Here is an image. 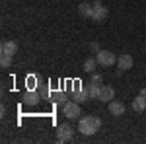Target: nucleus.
I'll return each mask as SVG.
<instances>
[{
  "label": "nucleus",
  "mask_w": 146,
  "mask_h": 144,
  "mask_svg": "<svg viewBox=\"0 0 146 144\" xmlns=\"http://www.w3.org/2000/svg\"><path fill=\"white\" fill-rule=\"evenodd\" d=\"M92 8H94V6H92ZM105 18H107V8H105V6H96L94 12H92L90 20L92 22H103Z\"/></svg>",
  "instance_id": "obj_7"
},
{
  "label": "nucleus",
  "mask_w": 146,
  "mask_h": 144,
  "mask_svg": "<svg viewBox=\"0 0 146 144\" xmlns=\"http://www.w3.org/2000/svg\"><path fill=\"white\" fill-rule=\"evenodd\" d=\"M133 62H135L133 56L127 55V53L117 58V66H119V70H123V72H125V70H129V68H133Z\"/></svg>",
  "instance_id": "obj_6"
},
{
  "label": "nucleus",
  "mask_w": 146,
  "mask_h": 144,
  "mask_svg": "<svg viewBox=\"0 0 146 144\" xmlns=\"http://www.w3.org/2000/svg\"><path fill=\"white\" fill-rule=\"evenodd\" d=\"M51 101L53 103H58V105H64L66 103V96H64V92H51Z\"/></svg>",
  "instance_id": "obj_12"
},
{
  "label": "nucleus",
  "mask_w": 146,
  "mask_h": 144,
  "mask_svg": "<svg viewBox=\"0 0 146 144\" xmlns=\"http://www.w3.org/2000/svg\"><path fill=\"white\" fill-rule=\"evenodd\" d=\"M140 96H142V98H146V88L142 90V92H140Z\"/></svg>",
  "instance_id": "obj_20"
},
{
  "label": "nucleus",
  "mask_w": 146,
  "mask_h": 144,
  "mask_svg": "<svg viewBox=\"0 0 146 144\" xmlns=\"http://www.w3.org/2000/svg\"><path fill=\"white\" fill-rule=\"evenodd\" d=\"M101 129V119L100 117H96V115H88V117H82L78 123V131L84 136H92V134H96L98 131Z\"/></svg>",
  "instance_id": "obj_1"
},
{
  "label": "nucleus",
  "mask_w": 146,
  "mask_h": 144,
  "mask_svg": "<svg viewBox=\"0 0 146 144\" xmlns=\"http://www.w3.org/2000/svg\"><path fill=\"white\" fill-rule=\"evenodd\" d=\"M92 100L90 98V90H88V86H82V90H78L76 94H74V101L76 103H84V101Z\"/></svg>",
  "instance_id": "obj_10"
},
{
  "label": "nucleus",
  "mask_w": 146,
  "mask_h": 144,
  "mask_svg": "<svg viewBox=\"0 0 146 144\" xmlns=\"http://www.w3.org/2000/svg\"><path fill=\"white\" fill-rule=\"evenodd\" d=\"M96 60H98L100 66H113V64L117 62V56L113 55L111 51H100V53L96 55Z\"/></svg>",
  "instance_id": "obj_2"
},
{
  "label": "nucleus",
  "mask_w": 146,
  "mask_h": 144,
  "mask_svg": "<svg viewBox=\"0 0 146 144\" xmlns=\"http://www.w3.org/2000/svg\"><path fill=\"white\" fill-rule=\"evenodd\" d=\"M113 98H115V90L111 88V86H101V90H100V96H98V100L100 101H111Z\"/></svg>",
  "instance_id": "obj_8"
},
{
  "label": "nucleus",
  "mask_w": 146,
  "mask_h": 144,
  "mask_svg": "<svg viewBox=\"0 0 146 144\" xmlns=\"http://www.w3.org/2000/svg\"><path fill=\"white\" fill-rule=\"evenodd\" d=\"M109 113H111V115H115V117L123 115V113H125V103H123V101L111 100V101H109Z\"/></svg>",
  "instance_id": "obj_9"
},
{
  "label": "nucleus",
  "mask_w": 146,
  "mask_h": 144,
  "mask_svg": "<svg viewBox=\"0 0 146 144\" xmlns=\"http://www.w3.org/2000/svg\"><path fill=\"white\" fill-rule=\"evenodd\" d=\"M88 90H90V98H92V100H98V96H100V90H101V86H98V84H92V82H90Z\"/></svg>",
  "instance_id": "obj_17"
},
{
  "label": "nucleus",
  "mask_w": 146,
  "mask_h": 144,
  "mask_svg": "<svg viewBox=\"0 0 146 144\" xmlns=\"http://www.w3.org/2000/svg\"><path fill=\"white\" fill-rule=\"evenodd\" d=\"M90 49L94 51V53H100V43H96V41H94V43H90Z\"/></svg>",
  "instance_id": "obj_19"
},
{
  "label": "nucleus",
  "mask_w": 146,
  "mask_h": 144,
  "mask_svg": "<svg viewBox=\"0 0 146 144\" xmlns=\"http://www.w3.org/2000/svg\"><path fill=\"white\" fill-rule=\"evenodd\" d=\"M39 100H41V94L35 92V90H27V92L23 94V103H25V105H37Z\"/></svg>",
  "instance_id": "obj_5"
},
{
  "label": "nucleus",
  "mask_w": 146,
  "mask_h": 144,
  "mask_svg": "<svg viewBox=\"0 0 146 144\" xmlns=\"http://www.w3.org/2000/svg\"><path fill=\"white\" fill-rule=\"evenodd\" d=\"M78 12H80V16L82 18H92V12H94V8H92L88 2H82L78 6Z\"/></svg>",
  "instance_id": "obj_14"
},
{
  "label": "nucleus",
  "mask_w": 146,
  "mask_h": 144,
  "mask_svg": "<svg viewBox=\"0 0 146 144\" xmlns=\"http://www.w3.org/2000/svg\"><path fill=\"white\" fill-rule=\"evenodd\" d=\"M131 107L136 111V113H142V111L146 109V98H142V96H138L136 100H133V103H131Z\"/></svg>",
  "instance_id": "obj_11"
},
{
  "label": "nucleus",
  "mask_w": 146,
  "mask_h": 144,
  "mask_svg": "<svg viewBox=\"0 0 146 144\" xmlns=\"http://www.w3.org/2000/svg\"><path fill=\"white\" fill-rule=\"evenodd\" d=\"M96 64H98V60L90 56V58H88V60L84 62V70H86V72L90 74V72H94V70H96Z\"/></svg>",
  "instance_id": "obj_16"
},
{
  "label": "nucleus",
  "mask_w": 146,
  "mask_h": 144,
  "mask_svg": "<svg viewBox=\"0 0 146 144\" xmlns=\"http://www.w3.org/2000/svg\"><path fill=\"white\" fill-rule=\"evenodd\" d=\"M16 51H18V45L14 43V41H4L2 43V53H8V55H16Z\"/></svg>",
  "instance_id": "obj_13"
},
{
  "label": "nucleus",
  "mask_w": 146,
  "mask_h": 144,
  "mask_svg": "<svg viewBox=\"0 0 146 144\" xmlns=\"http://www.w3.org/2000/svg\"><path fill=\"white\" fill-rule=\"evenodd\" d=\"M12 58H14L12 55L0 51V64H2V68H8V66H10V64H12Z\"/></svg>",
  "instance_id": "obj_15"
},
{
  "label": "nucleus",
  "mask_w": 146,
  "mask_h": 144,
  "mask_svg": "<svg viewBox=\"0 0 146 144\" xmlns=\"http://www.w3.org/2000/svg\"><path fill=\"white\" fill-rule=\"evenodd\" d=\"M72 134H74V129L64 123V125H58V133H56V140L58 142H68L70 138H72Z\"/></svg>",
  "instance_id": "obj_3"
},
{
  "label": "nucleus",
  "mask_w": 146,
  "mask_h": 144,
  "mask_svg": "<svg viewBox=\"0 0 146 144\" xmlns=\"http://www.w3.org/2000/svg\"><path fill=\"white\" fill-rule=\"evenodd\" d=\"M62 113H64V117H68V119H76L80 115V103H76V101H66L62 105Z\"/></svg>",
  "instance_id": "obj_4"
},
{
  "label": "nucleus",
  "mask_w": 146,
  "mask_h": 144,
  "mask_svg": "<svg viewBox=\"0 0 146 144\" xmlns=\"http://www.w3.org/2000/svg\"><path fill=\"white\" fill-rule=\"evenodd\" d=\"M92 84H98V86H101V76H100V74H92Z\"/></svg>",
  "instance_id": "obj_18"
}]
</instances>
